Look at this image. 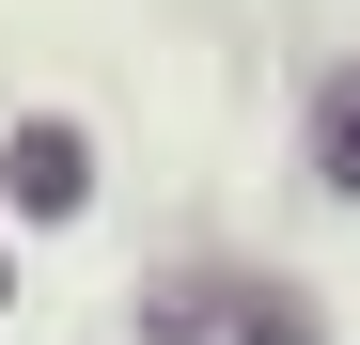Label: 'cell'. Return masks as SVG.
Masks as SVG:
<instances>
[{
	"instance_id": "cell-2",
	"label": "cell",
	"mask_w": 360,
	"mask_h": 345,
	"mask_svg": "<svg viewBox=\"0 0 360 345\" xmlns=\"http://www.w3.org/2000/svg\"><path fill=\"white\" fill-rule=\"evenodd\" d=\"M314 142H329V189H360V79H329V110H314Z\"/></svg>"
},
{
	"instance_id": "cell-1",
	"label": "cell",
	"mask_w": 360,
	"mask_h": 345,
	"mask_svg": "<svg viewBox=\"0 0 360 345\" xmlns=\"http://www.w3.org/2000/svg\"><path fill=\"white\" fill-rule=\"evenodd\" d=\"M0 172H16L32 220H63V204H79V126H16V157H0Z\"/></svg>"
}]
</instances>
